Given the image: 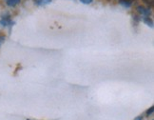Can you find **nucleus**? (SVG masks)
Wrapping results in <instances>:
<instances>
[{"label":"nucleus","instance_id":"f257e3e1","mask_svg":"<svg viewBox=\"0 0 154 120\" xmlns=\"http://www.w3.org/2000/svg\"><path fill=\"white\" fill-rule=\"evenodd\" d=\"M0 24L2 25V26H9V25H12L13 22L12 20H10V17L9 14H6V15H3L1 20H0Z\"/></svg>","mask_w":154,"mask_h":120},{"label":"nucleus","instance_id":"f03ea898","mask_svg":"<svg viewBox=\"0 0 154 120\" xmlns=\"http://www.w3.org/2000/svg\"><path fill=\"white\" fill-rule=\"evenodd\" d=\"M137 12L140 14H142V15H145V16H148V15H150V13H151L149 9H146L143 6H138L137 7Z\"/></svg>","mask_w":154,"mask_h":120},{"label":"nucleus","instance_id":"7ed1b4c3","mask_svg":"<svg viewBox=\"0 0 154 120\" xmlns=\"http://www.w3.org/2000/svg\"><path fill=\"white\" fill-rule=\"evenodd\" d=\"M134 0H119V3L124 7H126V8H130V7L132 5V3H133Z\"/></svg>","mask_w":154,"mask_h":120},{"label":"nucleus","instance_id":"20e7f679","mask_svg":"<svg viewBox=\"0 0 154 120\" xmlns=\"http://www.w3.org/2000/svg\"><path fill=\"white\" fill-rule=\"evenodd\" d=\"M52 1V0H35L34 3L38 6H44V5H47L49 4Z\"/></svg>","mask_w":154,"mask_h":120},{"label":"nucleus","instance_id":"39448f33","mask_svg":"<svg viewBox=\"0 0 154 120\" xmlns=\"http://www.w3.org/2000/svg\"><path fill=\"white\" fill-rule=\"evenodd\" d=\"M20 1L21 0H6V3H7V5L10 7H14L17 4H19Z\"/></svg>","mask_w":154,"mask_h":120},{"label":"nucleus","instance_id":"423d86ee","mask_svg":"<svg viewBox=\"0 0 154 120\" xmlns=\"http://www.w3.org/2000/svg\"><path fill=\"white\" fill-rule=\"evenodd\" d=\"M143 21L148 25V26L149 27H153V21L151 20V18H149V16H145L144 18H143Z\"/></svg>","mask_w":154,"mask_h":120},{"label":"nucleus","instance_id":"0eeeda50","mask_svg":"<svg viewBox=\"0 0 154 120\" xmlns=\"http://www.w3.org/2000/svg\"><path fill=\"white\" fill-rule=\"evenodd\" d=\"M142 1L144 2L146 5H148V7L153 6V0H142Z\"/></svg>","mask_w":154,"mask_h":120},{"label":"nucleus","instance_id":"6e6552de","mask_svg":"<svg viewBox=\"0 0 154 120\" xmlns=\"http://www.w3.org/2000/svg\"><path fill=\"white\" fill-rule=\"evenodd\" d=\"M153 111H154V107L152 106V107H150L148 111H146V116H149V115H151L152 114V112H153Z\"/></svg>","mask_w":154,"mask_h":120},{"label":"nucleus","instance_id":"1a4fd4ad","mask_svg":"<svg viewBox=\"0 0 154 120\" xmlns=\"http://www.w3.org/2000/svg\"><path fill=\"white\" fill-rule=\"evenodd\" d=\"M80 1L83 3V4H86V5H88L91 4V3L93 1V0H80Z\"/></svg>","mask_w":154,"mask_h":120},{"label":"nucleus","instance_id":"9d476101","mask_svg":"<svg viewBox=\"0 0 154 120\" xmlns=\"http://www.w3.org/2000/svg\"><path fill=\"white\" fill-rule=\"evenodd\" d=\"M4 41H5V36H0V46H1V44Z\"/></svg>","mask_w":154,"mask_h":120},{"label":"nucleus","instance_id":"9b49d317","mask_svg":"<svg viewBox=\"0 0 154 120\" xmlns=\"http://www.w3.org/2000/svg\"><path fill=\"white\" fill-rule=\"evenodd\" d=\"M135 120H143V116L142 115H140V116H138L137 118H136Z\"/></svg>","mask_w":154,"mask_h":120}]
</instances>
